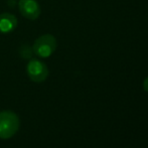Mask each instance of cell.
Instances as JSON below:
<instances>
[{"mask_svg":"<svg viewBox=\"0 0 148 148\" xmlns=\"http://www.w3.org/2000/svg\"><path fill=\"white\" fill-rule=\"evenodd\" d=\"M18 25V20L14 14L3 12L0 14V33L8 34L13 32Z\"/></svg>","mask_w":148,"mask_h":148,"instance_id":"cell-5","label":"cell"},{"mask_svg":"<svg viewBox=\"0 0 148 148\" xmlns=\"http://www.w3.org/2000/svg\"><path fill=\"white\" fill-rule=\"evenodd\" d=\"M18 9L23 17L29 20H35L41 13V8L36 0H19Z\"/></svg>","mask_w":148,"mask_h":148,"instance_id":"cell-4","label":"cell"},{"mask_svg":"<svg viewBox=\"0 0 148 148\" xmlns=\"http://www.w3.org/2000/svg\"><path fill=\"white\" fill-rule=\"evenodd\" d=\"M58 41L53 35L47 33L37 37L31 47V51L36 57L40 59H47L56 51Z\"/></svg>","mask_w":148,"mask_h":148,"instance_id":"cell-1","label":"cell"},{"mask_svg":"<svg viewBox=\"0 0 148 148\" xmlns=\"http://www.w3.org/2000/svg\"><path fill=\"white\" fill-rule=\"evenodd\" d=\"M26 73L30 80L34 83H41L45 81L49 74L47 64L36 58H33L28 62L26 66Z\"/></svg>","mask_w":148,"mask_h":148,"instance_id":"cell-3","label":"cell"},{"mask_svg":"<svg viewBox=\"0 0 148 148\" xmlns=\"http://www.w3.org/2000/svg\"><path fill=\"white\" fill-rule=\"evenodd\" d=\"M143 88L148 93V77L144 80V82H143Z\"/></svg>","mask_w":148,"mask_h":148,"instance_id":"cell-6","label":"cell"},{"mask_svg":"<svg viewBox=\"0 0 148 148\" xmlns=\"http://www.w3.org/2000/svg\"><path fill=\"white\" fill-rule=\"evenodd\" d=\"M19 128V118L11 111L0 112V138H11Z\"/></svg>","mask_w":148,"mask_h":148,"instance_id":"cell-2","label":"cell"}]
</instances>
